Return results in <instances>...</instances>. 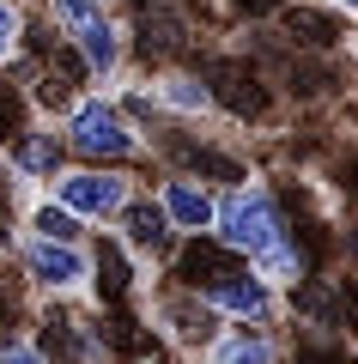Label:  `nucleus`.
<instances>
[{"label":"nucleus","instance_id":"f257e3e1","mask_svg":"<svg viewBox=\"0 0 358 364\" xmlns=\"http://www.w3.org/2000/svg\"><path fill=\"white\" fill-rule=\"evenodd\" d=\"M213 237L231 249V255L256 261V255H268L273 243H285V237H292V225H285V213H280V200H273L268 182H249V176H243L231 195H219Z\"/></svg>","mask_w":358,"mask_h":364},{"label":"nucleus","instance_id":"f03ea898","mask_svg":"<svg viewBox=\"0 0 358 364\" xmlns=\"http://www.w3.org/2000/svg\"><path fill=\"white\" fill-rule=\"evenodd\" d=\"M67 152L85 158V164H122V158L140 152V128L128 122V109L110 104V97H79L67 109Z\"/></svg>","mask_w":358,"mask_h":364},{"label":"nucleus","instance_id":"7ed1b4c3","mask_svg":"<svg viewBox=\"0 0 358 364\" xmlns=\"http://www.w3.org/2000/svg\"><path fill=\"white\" fill-rule=\"evenodd\" d=\"M49 18L79 55H85L91 79H115L122 73V25L103 0H49Z\"/></svg>","mask_w":358,"mask_h":364},{"label":"nucleus","instance_id":"20e7f679","mask_svg":"<svg viewBox=\"0 0 358 364\" xmlns=\"http://www.w3.org/2000/svg\"><path fill=\"white\" fill-rule=\"evenodd\" d=\"M19 267H25V279L37 291H49V298H79V291H91V279H98V255H91L85 243H55V237H25V243H19Z\"/></svg>","mask_w":358,"mask_h":364},{"label":"nucleus","instance_id":"39448f33","mask_svg":"<svg viewBox=\"0 0 358 364\" xmlns=\"http://www.w3.org/2000/svg\"><path fill=\"white\" fill-rule=\"evenodd\" d=\"M55 200H61L67 213H79L85 225H115L122 213H128L134 200V176H122V170H61L55 176Z\"/></svg>","mask_w":358,"mask_h":364},{"label":"nucleus","instance_id":"423d86ee","mask_svg":"<svg viewBox=\"0 0 358 364\" xmlns=\"http://www.w3.org/2000/svg\"><path fill=\"white\" fill-rule=\"evenodd\" d=\"M201 298L213 304L219 316H231V322H268V316L280 310V286L261 279L256 267H231L225 279H213V286L201 291Z\"/></svg>","mask_w":358,"mask_h":364},{"label":"nucleus","instance_id":"0eeeda50","mask_svg":"<svg viewBox=\"0 0 358 364\" xmlns=\"http://www.w3.org/2000/svg\"><path fill=\"white\" fill-rule=\"evenodd\" d=\"M115 225H122V249H128L134 261H146V267L177 255V237H182V231L170 225V213L158 207L152 195H134V200H128V213H122Z\"/></svg>","mask_w":358,"mask_h":364},{"label":"nucleus","instance_id":"6e6552de","mask_svg":"<svg viewBox=\"0 0 358 364\" xmlns=\"http://www.w3.org/2000/svg\"><path fill=\"white\" fill-rule=\"evenodd\" d=\"M152 316L164 322V334L177 340V346H189V352H206L219 334H225V328H219L225 316H219L213 304L201 298V291H177V298H158V304H152Z\"/></svg>","mask_w":358,"mask_h":364},{"label":"nucleus","instance_id":"1a4fd4ad","mask_svg":"<svg viewBox=\"0 0 358 364\" xmlns=\"http://www.w3.org/2000/svg\"><path fill=\"white\" fill-rule=\"evenodd\" d=\"M158 207L170 213V225H177L182 237L213 231V219H219V195L206 188L201 176H189V170H177V176H164V182H158Z\"/></svg>","mask_w":358,"mask_h":364},{"label":"nucleus","instance_id":"9d476101","mask_svg":"<svg viewBox=\"0 0 358 364\" xmlns=\"http://www.w3.org/2000/svg\"><path fill=\"white\" fill-rule=\"evenodd\" d=\"M128 31L140 37L146 55H158V61H164V55H177V49H189V18H182L177 0H134Z\"/></svg>","mask_w":358,"mask_h":364},{"label":"nucleus","instance_id":"9b49d317","mask_svg":"<svg viewBox=\"0 0 358 364\" xmlns=\"http://www.w3.org/2000/svg\"><path fill=\"white\" fill-rule=\"evenodd\" d=\"M61 158H67V134H49V128H25L6 146V170L25 176V182H55L61 176Z\"/></svg>","mask_w":358,"mask_h":364},{"label":"nucleus","instance_id":"f8f14e48","mask_svg":"<svg viewBox=\"0 0 358 364\" xmlns=\"http://www.w3.org/2000/svg\"><path fill=\"white\" fill-rule=\"evenodd\" d=\"M206 364H280V340L268 334L261 322H237L201 352Z\"/></svg>","mask_w":358,"mask_h":364},{"label":"nucleus","instance_id":"ddd939ff","mask_svg":"<svg viewBox=\"0 0 358 364\" xmlns=\"http://www.w3.org/2000/svg\"><path fill=\"white\" fill-rule=\"evenodd\" d=\"M152 104L170 109V116H182V122H201V116H213V109H219V97H213V85H206L201 73H158Z\"/></svg>","mask_w":358,"mask_h":364},{"label":"nucleus","instance_id":"4468645a","mask_svg":"<svg viewBox=\"0 0 358 364\" xmlns=\"http://www.w3.org/2000/svg\"><path fill=\"white\" fill-rule=\"evenodd\" d=\"M206 85H225V91H213V97L231 109V116H261V109H268V91H261V79L243 73L237 61L213 67V73H206Z\"/></svg>","mask_w":358,"mask_h":364},{"label":"nucleus","instance_id":"2eb2a0df","mask_svg":"<svg viewBox=\"0 0 358 364\" xmlns=\"http://www.w3.org/2000/svg\"><path fill=\"white\" fill-rule=\"evenodd\" d=\"M280 25L292 31V43H298V49H310V55H328L334 43H340V25H334V13H316V6H285Z\"/></svg>","mask_w":358,"mask_h":364},{"label":"nucleus","instance_id":"dca6fc26","mask_svg":"<svg viewBox=\"0 0 358 364\" xmlns=\"http://www.w3.org/2000/svg\"><path fill=\"white\" fill-rule=\"evenodd\" d=\"M91 291H98L103 304H128L134 298V267H128V249L122 243L98 249V279H91Z\"/></svg>","mask_w":358,"mask_h":364},{"label":"nucleus","instance_id":"f3484780","mask_svg":"<svg viewBox=\"0 0 358 364\" xmlns=\"http://www.w3.org/2000/svg\"><path fill=\"white\" fill-rule=\"evenodd\" d=\"M31 237H55V243H79V237H85V219H79V213H67L61 200H37V207H31Z\"/></svg>","mask_w":358,"mask_h":364},{"label":"nucleus","instance_id":"a211bd4d","mask_svg":"<svg viewBox=\"0 0 358 364\" xmlns=\"http://www.w3.org/2000/svg\"><path fill=\"white\" fill-rule=\"evenodd\" d=\"M25 37H31V25H25V13H19V0H0V67L19 61Z\"/></svg>","mask_w":358,"mask_h":364},{"label":"nucleus","instance_id":"6ab92c4d","mask_svg":"<svg viewBox=\"0 0 358 364\" xmlns=\"http://www.w3.org/2000/svg\"><path fill=\"white\" fill-rule=\"evenodd\" d=\"M25 116H31V104L19 97V91H6V85H0V140H6V146H13L19 134H25Z\"/></svg>","mask_w":358,"mask_h":364},{"label":"nucleus","instance_id":"aec40b11","mask_svg":"<svg viewBox=\"0 0 358 364\" xmlns=\"http://www.w3.org/2000/svg\"><path fill=\"white\" fill-rule=\"evenodd\" d=\"M0 364H49L37 340H0Z\"/></svg>","mask_w":358,"mask_h":364},{"label":"nucleus","instance_id":"412c9836","mask_svg":"<svg viewBox=\"0 0 358 364\" xmlns=\"http://www.w3.org/2000/svg\"><path fill=\"white\" fill-rule=\"evenodd\" d=\"M237 13H249V18H268V13H285L292 0H231Z\"/></svg>","mask_w":358,"mask_h":364},{"label":"nucleus","instance_id":"4be33fe9","mask_svg":"<svg viewBox=\"0 0 358 364\" xmlns=\"http://www.w3.org/2000/svg\"><path fill=\"white\" fill-rule=\"evenodd\" d=\"M328 6L334 13H358V0H328Z\"/></svg>","mask_w":358,"mask_h":364}]
</instances>
